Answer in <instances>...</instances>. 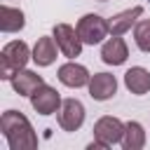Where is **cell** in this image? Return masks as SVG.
Here are the masks:
<instances>
[{
	"label": "cell",
	"instance_id": "cell-6",
	"mask_svg": "<svg viewBox=\"0 0 150 150\" xmlns=\"http://www.w3.org/2000/svg\"><path fill=\"white\" fill-rule=\"evenodd\" d=\"M30 105H33V110L38 112V115H54V112H59V108H61V103H63V98H61V94L54 89V87H49L47 82L45 84H40L30 96Z\"/></svg>",
	"mask_w": 150,
	"mask_h": 150
},
{
	"label": "cell",
	"instance_id": "cell-2",
	"mask_svg": "<svg viewBox=\"0 0 150 150\" xmlns=\"http://www.w3.org/2000/svg\"><path fill=\"white\" fill-rule=\"evenodd\" d=\"M28 59H33V52L28 49V45L23 40H12L2 47L0 52V77L2 80H12L19 70L26 68Z\"/></svg>",
	"mask_w": 150,
	"mask_h": 150
},
{
	"label": "cell",
	"instance_id": "cell-15",
	"mask_svg": "<svg viewBox=\"0 0 150 150\" xmlns=\"http://www.w3.org/2000/svg\"><path fill=\"white\" fill-rule=\"evenodd\" d=\"M26 26V16L19 7L2 5L0 7V30L2 33H19Z\"/></svg>",
	"mask_w": 150,
	"mask_h": 150
},
{
	"label": "cell",
	"instance_id": "cell-12",
	"mask_svg": "<svg viewBox=\"0 0 150 150\" xmlns=\"http://www.w3.org/2000/svg\"><path fill=\"white\" fill-rule=\"evenodd\" d=\"M9 84H12V89L19 94V96H30L40 84H45V77L42 75H38L35 70H19L12 80H9Z\"/></svg>",
	"mask_w": 150,
	"mask_h": 150
},
{
	"label": "cell",
	"instance_id": "cell-9",
	"mask_svg": "<svg viewBox=\"0 0 150 150\" xmlns=\"http://www.w3.org/2000/svg\"><path fill=\"white\" fill-rule=\"evenodd\" d=\"M87 89H89V96H91L94 101H108V98H112L115 91H117V80H115V75H110V73H94V75L89 77Z\"/></svg>",
	"mask_w": 150,
	"mask_h": 150
},
{
	"label": "cell",
	"instance_id": "cell-5",
	"mask_svg": "<svg viewBox=\"0 0 150 150\" xmlns=\"http://www.w3.org/2000/svg\"><path fill=\"white\" fill-rule=\"evenodd\" d=\"M124 124L120 117H112V115H103L94 122V138L101 141L105 148L115 145V143H122V136H124Z\"/></svg>",
	"mask_w": 150,
	"mask_h": 150
},
{
	"label": "cell",
	"instance_id": "cell-4",
	"mask_svg": "<svg viewBox=\"0 0 150 150\" xmlns=\"http://www.w3.org/2000/svg\"><path fill=\"white\" fill-rule=\"evenodd\" d=\"M52 35H54V40H56V45H59V49H61V54L66 59H77L82 54V45L84 42L80 38L77 28H73L70 23H56Z\"/></svg>",
	"mask_w": 150,
	"mask_h": 150
},
{
	"label": "cell",
	"instance_id": "cell-1",
	"mask_svg": "<svg viewBox=\"0 0 150 150\" xmlns=\"http://www.w3.org/2000/svg\"><path fill=\"white\" fill-rule=\"evenodd\" d=\"M0 129L12 150H35L38 148V134L23 112L5 110L0 117Z\"/></svg>",
	"mask_w": 150,
	"mask_h": 150
},
{
	"label": "cell",
	"instance_id": "cell-17",
	"mask_svg": "<svg viewBox=\"0 0 150 150\" xmlns=\"http://www.w3.org/2000/svg\"><path fill=\"white\" fill-rule=\"evenodd\" d=\"M134 42L141 52L150 54V19H138L134 26Z\"/></svg>",
	"mask_w": 150,
	"mask_h": 150
},
{
	"label": "cell",
	"instance_id": "cell-14",
	"mask_svg": "<svg viewBox=\"0 0 150 150\" xmlns=\"http://www.w3.org/2000/svg\"><path fill=\"white\" fill-rule=\"evenodd\" d=\"M141 16H143V7H141V5L115 14L112 19H108V23H110V35H124L127 30H131V26H136V21H138Z\"/></svg>",
	"mask_w": 150,
	"mask_h": 150
},
{
	"label": "cell",
	"instance_id": "cell-16",
	"mask_svg": "<svg viewBox=\"0 0 150 150\" xmlns=\"http://www.w3.org/2000/svg\"><path fill=\"white\" fill-rule=\"evenodd\" d=\"M145 145V129L141 122H127L124 124V136H122V148L124 150H141Z\"/></svg>",
	"mask_w": 150,
	"mask_h": 150
},
{
	"label": "cell",
	"instance_id": "cell-11",
	"mask_svg": "<svg viewBox=\"0 0 150 150\" xmlns=\"http://www.w3.org/2000/svg\"><path fill=\"white\" fill-rule=\"evenodd\" d=\"M59 52H61V49H59L54 35H52V38H49V35H42V38H38V42H35V47H33V61H35L40 68L52 66V63L56 61V54H59Z\"/></svg>",
	"mask_w": 150,
	"mask_h": 150
},
{
	"label": "cell",
	"instance_id": "cell-8",
	"mask_svg": "<svg viewBox=\"0 0 150 150\" xmlns=\"http://www.w3.org/2000/svg\"><path fill=\"white\" fill-rule=\"evenodd\" d=\"M129 59V47L122 40V35H110L101 45V61L108 66H122Z\"/></svg>",
	"mask_w": 150,
	"mask_h": 150
},
{
	"label": "cell",
	"instance_id": "cell-3",
	"mask_svg": "<svg viewBox=\"0 0 150 150\" xmlns=\"http://www.w3.org/2000/svg\"><path fill=\"white\" fill-rule=\"evenodd\" d=\"M75 28H77V33H80L84 45H101L108 38V33H110V23L101 14H84V16H80Z\"/></svg>",
	"mask_w": 150,
	"mask_h": 150
},
{
	"label": "cell",
	"instance_id": "cell-7",
	"mask_svg": "<svg viewBox=\"0 0 150 150\" xmlns=\"http://www.w3.org/2000/svg\"><path fill=\"white\" fill-rule=\"evenodd\" d=\"M56 122L63 131H77L84 124V105L77 98H63L59 112H56Z\"/></svg>",
	"mask_w": 150,
	"mask_h": 150
},
{
	"label": "cell",
	"instance_id": "cell-13",
	"mask_svg": "<svg viewBox=\"0 0 150 150\" xmlns=\"http://www.w3.org/2000/svg\"><path fill=\"white\" fill-rule=\"evenodd\" d=\"M124 87L136 96L148 94L150 91V70H145L143 66H131L124 73Z\"/></svg>",
	"mask_w": 150,
	"mask_h": 150
},
{
	"label": "cell",
	"instance_id": "cell-10",
	"mask_svg": "<svg viewBox=\"0 0 150 150\" xmlns=\"http://www.w3.org/2000/svg\"><path fill=\"white\" fill-rule=\"evenodd\" d=\"M89 77H91L89 70H87L82 63H75L73 59L59 68V82H61L63 87H70V89L87 87V84H89Z\"/></svg>",
	"mask_w": 150,
	"mask_h": 150
}]
</instances>
